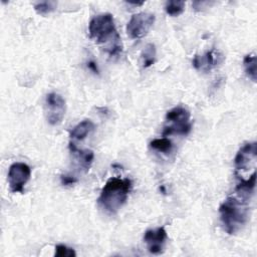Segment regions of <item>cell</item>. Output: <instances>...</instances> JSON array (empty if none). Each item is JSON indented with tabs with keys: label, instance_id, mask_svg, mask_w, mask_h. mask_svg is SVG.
Returning <instances> with one entry per match:
<instances>
[{
	"label": "cell",
	"instance_id": "1",
	"mask_svg": "<svg viewBox=\"0 0 257 257\" xmlns=\"http://www.w3.org/2000/svg\"><path fill=\"white\" fill-rule=\"evenodd\" d=\"M88 32L90 38L110 56L121 53V39L116 30L112 14L102 13L94 16L88 24Z\"/></svg>",
	"mask_w": 257,
	"mask_h": 257
},
{
	"label": "cell",
	"instance_id": "2",
	"mask_svg": "<svg viewBox=\"0 0 257 257\" xmlns=\"http://www.w3.org/2000/svg\"><path fill=\"white\" fill-rule=\"evenodd\" d=\"M133 189L130 179L110 178L101 189L97 199L98 206L108 214H115L126 202Z\"/></svg>",
	"mask_w": 257,
	"mask_h": 257
},
{
	"label": "cell",
	"instance_id": "3",
	"mask_svg": "<svg viewBox=\"0 0 257 257\" xmlns=\"http://www.w3.org/2000/svg\"><path fill=\"white\" fill-rule=\"evenodd\" d=\"M219 214L224 230L230 235L236 234L248 220V200L240 197H228L220 205Z\"/></svg>",
	"mask_w": 257,
	"mask_h": 257
},
{
	"label": "cell",
	"instance_id": "4",
	"mask_svg": "<svg viewBox=\"0 0 257 257\" xmlns=\"http://www.w3.org/2000/svg\"><path fill=\"white\" fill-rule=\"evenodd\" d=\"M166 121L168 124L164 126L163 137L177 135H188L192 130L190 121V112L184 106L178 105L166 113Z\"/></svg>",
	"mask_w": 257,
	"mask_h": 257
},
{
	"label": "cell",
	"instance_id": "5",
	"mask_svg": "<svg viewBox=\"0 0 257 257\" xmlns=\"http://www.w3.org/2000/svg\"><path fill=\"white\" fill-rule=\"evenodd\" d=\"M155 19V15L149 12H140L134 14L126 25L127 35L133 39L145 37L152 29Z\"/></svg>",
	"mask_w": 257,
	"mask_h": 257
},
{
	"label": "cell",
	"instance_id": "6",
	"mask_svg": "<svg viewBox=\"0 0 257 257\" xmlns=\"http://www.w3.org/2000/svg\"><path fill=\"white\" fill-rule=\"evenodd\" d=\"M31 169L25 163H13L8 171L7 181L12 193H23L24 186L29 181Z\"/></svg>",
	"mask_w": 257,
	"mask_h": 257
},
{
	"label": "cell",
	"instance_id": "7",
	"mask_svg": "<svg viewBox=\"0 0 257 257\" xmlns=\"http://www.w3.org/2000/svg\"><path fill=\"white\" fill-rule=\"evenodd\" d=\"M66 104L63 97L55 92H50L45 97V115L49 124H59L65 114Z\"/></svg>",
	"mask_w": 257,
	"mask_h": 257
},
{
	"label": "cell",
	"instance_id": "8",
	"mask_svg": "<svg viewBox=\"0 0 257 257\" xmlns=\"http://www.w3.org/2000/svg\"><path fill=\"white\" fill-rule=\"evenodd\" d=\"M167 237V232L164 227L147 230L144 235V241L147 244L149 252L155 255L163 253Z\"/></svg>",
	"mask_w": 257,
	"mask_h": 257
},
{
	"label": "cell",
	"instance_id": "9",
	"mask_svg": "<svg viewBox=\"0 0 257 257\" xmlns=\"http://www.w3.org/2000/svg\"><path fill=\"white\" fill-rule=\"evenodd\" d=\"M257 157V143H247L245 144L235 156L234 164L237 171H246L249 169L250 163L255 164Z\"/></svg>",
	"mask_w": 257,
	"mask_h": 257
},
{
	"label": "cell",
	"instance_id": "10",
	"mask_svg": "<svg viewBox=\"0 0 257 257\" xmlns=\"http://www.w3.org/2000/svg\"><path fill=\"white\" fill-rule=\"evenodd\" d=\"M224 56L217 50H210L202 55H195L193 59V66L202 71H209L218 63H221Z\"/></svg>",
	"mask_w": 257,
	"mask_h": 257
},
{
	"label": "cell",
	"instance_id": "11",
	"mask_svg": "<svg viewBox=\"0 0 257 257\" xmlns=\"http://www.w3.org/2000/svg\"><path fill=\"white\" fill-rule=\"evenodd\" d=\"M69 150L70 153L74 156V158L77 160L79 166L87 172L93 162L94 154L91 150H78L73 143H69Z\"/></svg>",
	"mask_w": 257,
	"mask_h": 257
},
{
	"label": "cell",
	"instance_id": "12",
	"mask_svg": "<svg viewBox=\"0 0 257 257\" xmlns=\"http://www.w3.org/2000/svg\"><path fill=\"white\" fill-rule=\"evenodd\" d=\"M94 130V123L90 119H83L78 122L72 130L69 132V136L71 139L81 141L87 137Z\"/></svg>",
	"mask_w": 257,
	"mask_h": 257
},
{
	"label": "cell",
	"instance_id": "13",
	"mask_svg": "<svg viewBox=\"0 0 257 257\" xmlns=\"http://www.w3.org/2000/svg\"><path fill=\"white\" fill-rule=\"evenodd\" d=\"M243 64H244V68H245V72H246L247 76L253 82H256V79H257V77H256V74H257V61H256L255 53L247 54L244 57Z\"/></svg>",
	"mask_w": 257,
	"mask_h": 257
},
{
	"label": "cell",
	"instance_id": "14",
	"mask_svg": "<svg viewBox=\"0 0 257 257\" xmlns=\"http://www.w3.org/2000/svg\"><path fill=\"white\" fill-rule=\"evenodd\" d=\"M141 58H142V64L145 68L153 65L156 60V46L153 43L147 44L142 51Z\"/></svg>",
	"mask_w": 257,
	"mask_h": 257
},
{
	"label": "cell",
	"instance_id": "15",
	"mask_svg": "<svg viewBox=\"0 0 257 257\" xmlns=\"http://www.w3.org/2000/svg\"><path fill=\"white\" fill-rule=\"evenodd\" d=\"M150 147L160 153L170 154L173 150V143L167 138L155 139L150 143Z\"/></svg>",
	"mask_w": 257,
	"mask_h": 257
},
{
	"label": "cell",
	"instance_id": "16",
	"mask_svg": "<svg viewBox=\"0 0 257 257\" xmlns=\"http://www.w3.org/2000/svg\"><path fill=\"white\" fill-rule=\"evenodd\" d=\"M165 10L170 16H179L185 10V2L184 1H168L165 5Z\"/></svg>",
	"mask_w": 257,
	"mask_h": 257
},
{
	"label": "cell",
	"instance_id": "17",
	"mask_svg": "<svg viewBox=\"0 0 257 257\" xmlns=\"http://www.w3.org/2000/svg\"><path fill=\"white\" fill-rule=\"evenodd\" d=\"M56 8V2L54 1H44L34 4L35 11L40 15H47L51 13Z\"/></svg>",
	"mask_w": 257,
	"mask_h": 257
},
{
	"label": "cell",
	"instance_id": "18",
	"mask_svg": "<svg viewBox=\"0 0 257 257\" xmlns=\"http://www.w3.org/2000/svg\"><path fill=\"white\" fill-rule=\"evenodd\" d=\"M55 257H75L76 252L74 249L69 248L63 244H58L55 246Z\"/></svg>",
	"mask_w": 257,
	"mask_h": 257
},
{
	"label": "cell",
	"instance_id": "19",
	"mask_svg": "<svg viewBox=\"0 0 257 257\" xmlns=\"http://www.w3.org/2000/svg\"><path fill=\"white\" fill-rule=\"evenodd\" d=\"M60 181L63 186H71L77 182V179L73 176L69 175H61L60 176Z\"/></svg>",
	"mask_w": 257,
	"mask_h": 257
},
{
	"label": "cell",
	"instance_id": "20",
	"mask_svg": "<svg viewBox=\"0 0 257 257\" xmlns=\"http://www.w3.org/2000/svg\"><path fill=\"white\" fill-rule=\"evenodd\" d=\"M87 66H88V68H90L94 73H98V68H97V65H96L95 62L89 61V62L87 63Z\"/></svg>",
	"mask_w": 257,
	"mask_h": 257
}]
</instances>
